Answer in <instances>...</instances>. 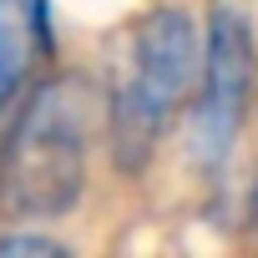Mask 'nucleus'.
Segmentation results:
<instances>
[{
  "label": "nucleus",
  "instance_id": "nucleus-5",
  "mask_svg": "<svg viewBox=\"0 0 258 258\" xmlns=\"http://www.w3.org/2000/svg\"><path fill=\"white\" fill-rule=\"evenodd\" d=\"M26 253H36V258H61V253H71L61 238H51V233H31V228H11V233H0V258H26Z\"/></svg>",
  "mask_w": 258,
  "mask_h": 258
},
{
  "label": "nucleus",
  "instance_id": "nucleus-4",
  "mask_svg": "<svg viewBox=\"0 0 258 258\" xmlns=\"http://www.w3.org/2000/svg\"><path fill=\"white\" fill-rule=\"evenodd\" d=\"M56 61V6L51 0H0V116L46 76Z\"/></svg>",
  "mask_w": 258,
  "mask_h": 258
},
{
  "label": "nucleus",
  "instance_id": "nucleus-6",
  "mask_svg": "<svg viewBox=\"0 0 258 258\" xmlns=\"http://www.w3.org/2000/svg\"><path fill=\"white\" fill-rule=\"evenodd\" d=\"M248 228L258 233V177H253V192H248Z\"/></svg>",
  "mask_w": 258,
  "mask_h": 258
},
{
  "label": "nucleus",
  "instance_id": "nucleus-2",
  "mask_svg": "<svg viewBox=\"0 0 258 258\" xmlns=\"http://www.w3.org/2000/svg\"><path fill=\"white\" fill-rule=\"evenodd\" d=\"M203 71V31L182 6H152L132 21L121 71L101 86L106 152L121 177H142L172 126L187 116Z\"/></svg>",
  "mask_w": 258,
  "mask_h": 258
},
{
  "label": "nucleus",
  "instance_id": "nucleus-3",
  "mask_svg": "<svg viewBox=\"0 0 258 258\" xmlns=\"http://www.w3.org/2000/svg\"><path fill=\"white\" fill-rule=\"evenodd\" d=\"M258 101V31L233 0H213L203 16V71L187 106V157L203 177H223L248 111Z\"/></svg>",
  "mask_w": 258,
  "mask_h": 258
},
{
  "label": "nucleus",
  "instance_id": "nucleus-1",
  "mask_svg": "<svg viewBox=\"0 0 258 258\" xmlns=\"http://www.w3.org/2000/svg\"><path fill=\"white\" fill-rule=\"evenodd\" d=\"M106 101L81 71H46L6 116L0 132V213L46 223L86 198L91 137Z\"/></svg>",
  "mask_w": 258,
  "mask_h": 258
}]
</instances>
